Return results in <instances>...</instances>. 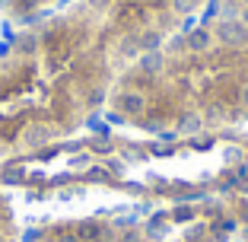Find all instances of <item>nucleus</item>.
<instances>
[{"mask_svg": "<svg viewBox=\"0 0 248 242\" xmlns=\"http://www.w3.org/2000/svg\"><path fill=\"white\" fill-rule=\"evenodd\" d=\"M217 35H219V42L223 45H232V48H239V45H245L248 42V26L242 19H223L217 22Z\"/></svg>", "mask_w": 248, "mask_h": 242, "instance_id": "nucleus-1", "label": "nucleus"}, {"mask_svg": "<svg viewBox=\"0 0 248 242\" xmlns=\"http://www.w3.org/2000/svg\"><path fill=\"white\" fill-rule=\"evenodd\" d=\"M143 96L140 93H124L121 96V102H118V112H121V115H140V112H143Z\"/></svg>", "mask_w": 248, "mask_h": 242, "instance_id": "nucleus-2", "label": "nucleus"}, {"mask_svg": "<svg viewBox=\"0 0 248 242\" xmlns=\"http://www.w3.org/2000/svg\"><path fill=\"white\" fill-rule=\"evenodd\" d=\"M22 144H26V147H45V144H48V128L32 125L29 131H22Z\"/></svg>", "mask_w": 248, "mask_h": 242, "instance_id": "nucleus-3", "label": "nucleus"}, {"mask_svg": "<svg viewBox=\"0 0 248 242\" xmlns=\"http://www.w3.org/2000/svg\"><path fill=\"white\" fill-rule=\"evenodd\" d=\"M162 64H166V58H162V51H146L143 58H140V67L143 70H150V74H159Z\"/></svg>", "mask_w": 248, "mask_h": 242, "instance_id": "nucleus-4", "label": "nucleus"}, {"mask_svg": "<svg viewBox=\"0 0 248 242\" xmlns=\"http://www.w3.org/2000/svg\"><path fill=\"white\" fill-rule=\"evenodd\" d=\"M159 32H140L137 35V48H143V51H159Z\"/></svg>", "mask_w": 248, "mask_h": 242, "instance_id": "nucleus-5", "label": "nucleus"}, {"mask_svg": "<svg viewBox=\"0 0 248 242\" xmlns=\"http://www.w3.org/2000/svg\"><path fill=\"white\" fill-rule=\"evenodd\" d=\"M188 45H191V48H197V51L207 48V45H210V32H207V29H194L188 35Z\"/></svg>", "mask_w": 248, "mask_h": 242, "instance_id": "nucleus-6", "label": "nucleus"}, {"mask_svg": "<svg viewBox=\"0 0 248 242\" xmlns=\"http://www.w3.org/2000/svg\"><path fill=\"white\" fill-rule=\"evenodd\" d=\"M22 176H26V172H22L19 166H7V169H3V182H7V185L22 182Z\"/></svg>", "mask_w": 248, "mask_h": 242, "instance_id": "nucleus-7", "label": "nucleus"}, {"mask_svg": "<svg viewBox=\"0 0 248 242\" xmlns=\"http://www.w3.org/2000/svg\"><path fill=\"white\" fill-rule=\"evenodd\" d=\"M89 131H93V134H99V137H108V125H105V121H102L99 115H93V118H89Z\"/></svg>", "mask_w": 248, "mask_h": 242, "instance_id": "nucleus-8", "label": "nucleus"}, {"mask_svg": "<svg viewBox=\"0 0 248 242\" xmlns=\"http://www.w3.org/2000/svg\"><path fill=\"white\" fill-rule=\"evenodd\" d=\"M99 236H105V233L95 226V223H83L80 226V239H99Z\"/></svg>", "mask_w": 248, "mask_h": 242, "instance_id": "nucleus-9", "label": "nucleus"}, {"mask_svg": "<svg viewBox=\"0 0 248 242\" xmlns=\"http://www.w3.org/2000/svg\"><path fill=\"white\" fill-rule=\"evenodd\" d=\"M172 220L188 223V220H194V210H191V207H175V210H172Z\"/></svg>", "mask_w": 248, "mask_h": 242, "instance_id": "nucleus-10", "label": "nucleus"}, {"mask_svg": "<svg viewBox=\"0 0 248 242\" xmlns=\"http://www.w3.org/2000/svg\"><path fill=\"white\" fill-rule=\"evenodd\" d=\"M201 125H204V121H201L197 115H185V118H182V128H185V131H197Z\"/></svg>", "mask_w": 248, "mask_h": 242, "instance_id": "nucleus-11", "label": "nucleus"}, {"mask_svg": "<svg viewBox=\"0 0 248 242\" xmlns=\"http://www.w3.org/2000/svg\"><path fill=\"white\" fill-rule=\"evenodd\" d=\"M70 169H89V153H80L70 160Z\"/></svg>", "mask_w": 248, "mask_h": 242, "instance_id": "nucleus-12", "label": "nucleus"}, {"mask_svg": "<svg viewBox=\"0 0 248 242\" xmlns=\"http://www.w3.org/2000/svg\"><path fill=\"white\" fill-rule=\"evenodd\" d=\"M35 45H38V38H35V35H22V48H26V51H32Z\"/></svg>", "mask_w": 248, "mask_h": 242, "instance_id": "nucleus-13", "label": "nucleus"}, {"mask_svg": "<svg viewBox=\"0 0 248 242\" xmlns=\"http://www.w3.org/2000/svg\"><path fill=\"white\" fill-rule=\"evenodd\" d=\"M239 160H242V153H239L235 147H229V150H226V162H239Z\"/></svg>", "mask_w": 248, "mask_h": 242, "instance_id": "nucleus-14", "label": "nucleus"}, {"mask_svg": "<svg viewBox=\"0 0 248 242\" xmlns=\"http://www.w3.org/2000/svg\"><path fill=\"white\" fill-rule=\"evenodd\" d=\"M35 3H38V0H16V7H19V10H35Z\"/></svg>", "mask_w": 248, "mask_h": 242, "instance_id": "nucleus-15", "label": "nucleus"}, {"mask_svg": "<svg viewBox=\"0 0 248 242\" xmlns=\"http://www.w3.org/2000/svg\"><path fill=\"white\" fill-rule=\"evenodd\" d=\"M219 229H223V233H232V229H235V220H223V223H219Z\"/></svg>", "mask_w": 248, "mask_h": 242, "instance_id": "nucleus-16", "label": "nucleus"}, {"mask_svg": "<svg viewBox=\"0 0 248 242\" xmlns=\"http://www.w3.org/2000/svg\"><path fill=\"white\" fill-rule=\"evenodd\" d=\"M58 242H80V236H73V233H61Z\"/></svg>", "mask_w": 248, "mask_h": 242, "instance_id": "nucleus-17", "label": "nucleus"}, {"mask_svg": "<svg viewBox=\"0 0 248 242\" xmlns=\"http://www.w3.org/2000/svg\"><path fill=\"white\" fill-rule=\"evenodd\" d=\"M108 121H115V125H121V121H124V115H121V112H111V115H108Z\"/></svg>", "mask_w": 248, "mask_h": 242, "instance_id": "nucleus-18", "label": "nucleus"}, {"mask_svg": "<svg viewBox=\"0 0 248 242\" xmlns=\"http://www.w3.org/2000/svg\"><path fill=\"white\" fill-rule=\"evenodd\" d=\"M239 19H242V22H245V26H248V10H242V16H239Z\"/></svg>", "mask_w": 248, "mask_h": 242, "instance_id": "nucleus-19", "label": "nucleus"}, {"mask_svg": "<svg viewBox=\"0 0 248 242\" xmlns=\"http://www.w3.org/2000/svg\"><path fill=\"white\" fill-rule=\"evenodd\" d=\"M242 99H245V102H248V86H245V89H242Z\"/></svg>", "mask_w": 248, "mask_h": 242, "instance_id": "nucleus-20", "label": "nucleus"}]
</instances>
